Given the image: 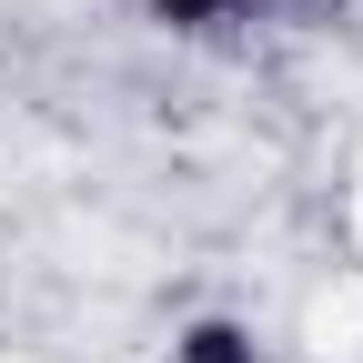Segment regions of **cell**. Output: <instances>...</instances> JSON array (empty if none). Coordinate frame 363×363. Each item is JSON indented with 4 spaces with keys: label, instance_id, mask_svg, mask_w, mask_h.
Instances as JSON below:
<instances>
[{
    "label": "cell",
    "instance_id": "cell-1",
    "mask_svg": "<svg viewBox=\"0 0 363 363\" xmlns=\"http://www.w3.org/2000/svg\"><path fill=\"white\" fill-rule=\"evenodd\" d=\"M172 363H262V343H252L242 323H222V313H212V323H192V333L172 343Z\"/></svg>",
    "mask_w": 363,
    "mask_h": 363
},
{
    "label": "cell",
    "instance_id": "cell-2",
    "mask_svg": "<svg viewBox=\"0 0 363 363\" xmlns=\"http://www.w3.org/2000/svg\"><path fill=\"white\" fill-rule=\"evenodd\" d=\"M162 21H222V11H242V0H152Z\"/></svg>",
    "mask_w": 363,
    "mask_h": 363
}]
</instances>
